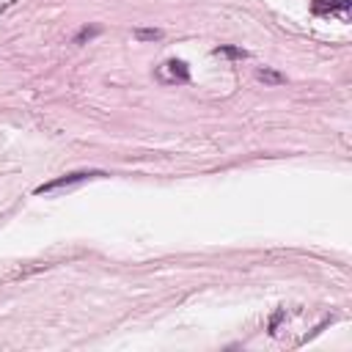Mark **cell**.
I'll return each instance as SVG.
<instances>
[{
	"label": "cell",
	"instance_id": "6",
	"mask_svg": "<svg viewBox=\"0 0 352 352\" xmlns=\"http://www.w3.org/2000/svg\"><path fill=\"white\" fill-rule=\"evenodd\" d=\"M138 42H160L165 33L160 31V28H135V33H132Z\"/></svg>",
	"mask_w": 352,
	"mask_h": 352
},
{
	"label": "cell",
	"instance_id": "7",
	"mask_svg": "<svg viewBox=\"0 0 352 352\" xmlns=\"http://www.w3.org/2000/svg\"><path fill=\"white\" fill-rule=\"evenodd\" d=\"M215 55H226V58H234V61H245V58H248V50H242V47H231V44H220L218 50H215Z\"/></svg>",
	"mask_w": 352,
	"mask_h": 352
},
{
	"label": "cell",
	"instance_id": "2",
	"mask_svg": "<svg viewBox=\"0 0 352 352\" xmlns=\"http://www.w3.org/2000/svg\"><path fill=\"white\" fill-rule=\"evenodd\" d=\"M352 0H314V14H322V17H333V14H341L347 17Z\"/></svg>",
	"mask_w": 352,
	"mask_h": 352
},
{
	"label": "cell",
	"instance_id": "5",
	"mask_svg": "<svg viewBox=\"0 0 352 352\" xmlns=\"http://www.w3.org/2000/svg\"><path fill=\"white\" fill-rule=\"evenodd\" d=\"M165 69L173 80H179V83H187V80H190V69H187L185 61H168Z\"/></svg>",
	"mask_w": 352,
	"mask_h": 352
},
{
	"label": "cell",
	"instance_id": "9",
	"mask_svg": "<svg viewBox=\"0 0 352 352\" xmlns=\"http://www.w3.org/2000/svg\"><path fill=\"white\" fill-rule=\"evenodd\" d=\"M14 3H17V0H6V3H3V6H0V14H3V11H6V9H9V6H14Z\"/></svg>",
	"mask_w": 352,
	"mask_h": 352
},
{
	"label": "cell",
	"instance_id": "1",
	"mask_svg": "<svg viewBox=\"0 0 352 352\" xmlns=\"http://www.w3.org/2000/svg\"><path fill=\"white\" fill-rule=\"evenodd\" d=\"M94 176H105L102 171H72V173H63L52 182H44V185L36 187V193H52V190H61V187H69V185H77V182H85V179H94Z\"/></svg>",
	"mask_w": 352,
	"mask_h": 352
},
{
	"label": "cell",
	"instance_id": "4",
	"mask_svg": "<svg viewBox=\"0 0 352 352\" xmlns=\"http://www.w3.org/2000/svg\"><path fill=\"white\" fill-rule=\"evenodd\" d=\"M99 33H102V25H83L77 33H74V39H72V44H77V47H83L88 44L91 39H97Z\"/></svg>",
	"mask_w": 352,
	"mask_h": 352
},
{
	"label": "cell",
	"instance_id": "3",
	"mask_svg": "<svg viewBox=\"0 0 352 352\" xmlns=\"http://www.w3.org/2000/svg\"><path fill=\"white\" fill-rule=\"evenodd\" d=\"M256 80H261L264 85H284L286 83V74L284 72H275V69H270V66H264L256 72Z\"/></svg>",
	"mask_w": 352,
	"mask_h": 352
},
{
	"label": "cell",
	"instance_id": "8",
	"mask_svg": "<svg viewBox=\"0 0 352 352\" xmlns=\"http://www.w3.org/2000/svg\"><path fill=\"white\" fill-rule=\"evenodd\" d=\"M284 316H286V311H284V308H281V311H275V314H273V319H270V333H275V327L281 325V319H284Z\"/></svg>",
	"mask_w": 352,
	"mask_h": 352
}]
</instances>
